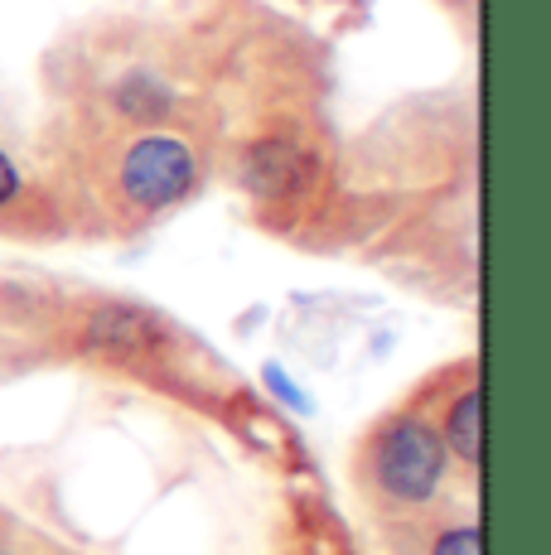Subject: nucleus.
Instances as JSON below:
<instances>
[{"label":"nucleus","instance_id":"1","mask_svg":"<svg viewBox=\"0 0 551 555\" xmlns=\"http://www.w3.org/2000/svg\"><path fill=\"white\" fill-rule=\"evenodd\" d=\"M445 440L436 425L417 421V415H397L377 430L373 440V474L397 503H426L445 478Z\"/></svg>","mask_w":551,"mask_h":555},{"label":"nucleus","instance_id":"2","mask_svg":"<svg viewBox=\"0 0 551 555\" xmlns=\"http://www.w3.org/2000/svg\"><path fill=\"white\" fill-rule=\"evenodd\" d=\"M194 155L179 135H145L121 159V194L145 212L175 208L194 189Z\"/></svg>","mask_w":551,"mask_h":555},{"label":"nucleus","instance_id":"3","mask_svg":"<svg viewBox=\"0 0 551 555\" xmlns=\"http://www.w3.org/2000/svg\"><path fill=\"white\" fill-rule=\"evenodd\" d=\"M320 165L295 141H257L242 159V179L257 198H295L315 184Z\"/></svg>","mask_w":551,"mask_h":555},{"label":"nucleus","instance_id":"4","mask_svg":"<svg viewBox=\"0 0 551 555\" xmlns=\"http://www.w3.org/2000/svg\"><path fill=\"white\" fill-rule=\"evenodd\" d=\"M88 344L102 348V353L116 358H136V353H151V348L165 344V328L155 314L131 305H107L88 319Z\"/></svg>","mask_w":551,"mask_h":555},{"label":"nucleus","instance_id":"5","mask_svg":"<svg viewBox=\"0 0 551 555\" xmlns=\"http://www.w3.org/2000/svg\"><path fill=\"white\" fill-rule=\"evenodd\" d=\"M484 397L479 387H470L460 401L450 405V415H445V440H450L454 459H464V464H479L484 454Z\"/></svg>","mask_w":551,"mask_h":555},{"label":"nucleus","instance_id":"6","mask_svg":"<svg viewBox=\"0 0 551 555\" xmlns=\"http://www.w3.org/2000/svg\"><path fill=\"white\" fill-rule=\"evenodd\" d=\"M116 102H121V112L136 116V121H155V116L169 112V92L151 78V73H131V78L116 88Z\"/></svg>","mask_w":551,"mask_h":555},{"label":"nucleus","instance_id":"7","mask_svg":"<svg viewBox=\"0 0 551 555\" xmlns=\"http://www.w3.org/2000/svg\"><path fill=\"white\" fill-rule=\"evenodd\" d=\"M431 555H484L479 551V527H450L436 541V551H431Z\"/></svg>","mask_w":551,"mask_h":555},{"label":"nucleus","instance_id":"8","mask_svg":"<svg viewBox=\"0 0 551 555\" xmlns=\"http://www.w3.org/2000/svg\"><path fill=\"white\" fill-rule=\"evenodd\" d=\"M261 377H267V387H271V391H276V397H281L285 405H291V411H300V415H305V411H310V401H305V391H300V387H295V382H291V377H285V372H281V367H276V362H271V367H267V372H261Z\"/></svg>","mask_w":551,"mask_h":555},{"label":"nucleus","instance_id":"9","mask_svg":"<svg viewBox=\"0 0 551 555\" xmlns=\"http://www.w3.org/2000/svg\"><path fill=\"white\" fill-rule=\"evenodd\" d=\"M15 194H20V169L10 165L5 151H0V208H5V203L15 198Z\"/></svg>","mask_w":551,"mask_h":555}]
</instances>
